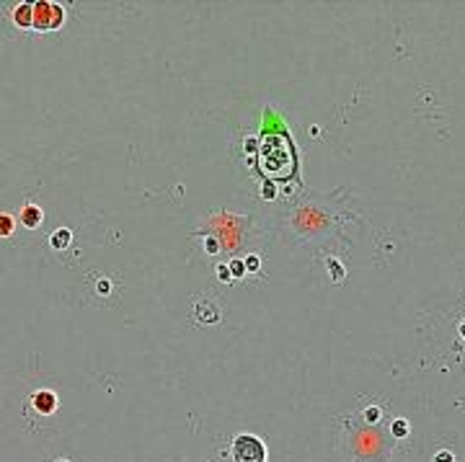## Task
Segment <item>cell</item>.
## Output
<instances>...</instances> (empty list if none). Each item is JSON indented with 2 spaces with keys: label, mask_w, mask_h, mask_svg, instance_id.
Segmentation results:
<instances>
[{
  "label": "cell",
  "mask_w": 465,
  "mask_h": 462,
  "mask_svg": "<svg viewBox=\"0 0 465 462\" xmlns=\"http://www.w3.org/2000/svg\"><path fill=\"white\" fill-rule=\"evenodd\" d=\"M13 232V217L10 215H0V238H8V235Z\"/></svg>",
  "instance_id": "52a82bcc"
},
{
  "label": "cell",
  "mask_w": 465,
  "mask_h": 462,
  "mask_svg": "<svg viewBox=\"0 0 465 462\" xmlns=\"http://www.w3.org/2000/svg\"><path fill=\"white\" fill-rule=\"evenodd\" d=\"M463 336H465V323H463Z\"/></svg>",
  "instance_id": "8fae6325"
},
{
  "label": "cell",
  "mask_w": 465,
  "mask_h": 462,
  "mask_svg": "<svg viewBox=\"0 0 465 462\" xmlns=\"http://www.w3.org/2000/svg\"><path fill=\"white\" fill-rule=\"evenodd\" d=\"M406 434H408V421H406V419H398V421H393V436L403 439Z\"/></svg>",
  "instance_id": "ba28073f"
},
{
  "label": "cell",
  "mask_w": 465,
  "mask_h": 462,
  "mask_svg": "<svg viewBox=\"0 0 465 462\" xmlns=\"http://www.w3.org/2000/svg\"><path fill=\"white\" fill-rule=\"evenodd\" d=\"M365 419H367L370 424H375V421L380 419V408H367V411H365Z\"/></svg>",
  "instance_id": "30bf717a"
},
{
  "label": "cell",
  "mask_w": 465,
  "mask_h": 462,
  "mask_svg": "<svg viewBox=\"0 0 465 462\" xmlns=\"http://www.w3.org/2000/svg\"><path fill=\"white\" fill-rule=\"evenodd\" d=\"M57 395H54L52 390H37L31 395V405H34V411L37 413H42V416H49V413H54L57 411Z\"/></svg>",
  "instance_id": "3957f363"
},
{
  "label": "cell",
  "mask_w": 465,
  "mask_h": 462,
  "mask_svg": "<svg viewBox=\"0 0 465 462\" xmlns=\"http://www.w3.org/2000/svg\"><path fill=\"white\" fill-rule=\"evenodd\" d=\"M70 245V230H54L52 232V248L54 251H62V248H67Z\"/></svg>",
  "instance_id": "8992f818"
},
{
  "label": "cell",
  "mask_w": 465,
  "mask_h": 462,
  "mask_svg": "<svg viewBox=\"0 0 465 462\" xmlns=\"http://www.w3.org/2000/svg\"><path fill=\"white\" fill-rule=\"evenodd\" d=\"M31 13H34V3H21L13 8V21L21 29H31Z\"/></svg>",
  "instance_id": "5b68a950"
},
{
  "label": "cell",
  "mask_w": 465,
  "mask_h": 462,
  "mask_svg": "<svg viewBox=\"0 0 465 462\" xmlns=\"http://www.w3.org/2000/svg\"><path fill=\"white\" fill-rule=\"evenodd\" d=\"M434 462H455V455H452L450 449H439L434 455Z\"/></svg>",
  "instance_id": "9c48e42d"
},
{
  "label": "cell",
  "mask_w": 465,
  "mask_h": 462,
  "mask_svg": "<svg viewBox=\"0 0 465 462\" xmlns=\"http://www.w3.org/2000/svg\"><path fill=\"white\" fill-rule=\"evenodd\" d=\"M233 460L235 462H266V447L258 436L241 434L233 442Z\"/></svg>",
  "instance_id": "7a4b0ae2"
},
{
  "label": "cell",
  "mask_w": 465,
  "mask_h": 462,
  "mask_svg": "<svg viewBox=\"0 0 465 462\" xmlns=\"http://www.w3.org/2000/svg\"><path fill=\"white\" fill-rule=\"evenodd\" d=\"M65 24V8L49 0L34 3V13H31V29L37 31H54Z\"/></svg>",
  "instance_id": "6da1fadb"
},
{
  "label": "cell",
  "mask_w": 465,
  "mask_h": 462,
  "mask_svg": "<svg viewBox=\"0 0 465 462\" xmlns=\"http://www.w3.org/2000/svg\"><path fill=\"white\" fill-rule=\"evenodd\" d=\"M42 220H44L42 207H37V204H24V207H21V225H24V228L34 230V228H39V225H42Z\"/></svg>",
  "instance_id": "277c9868"
}]
</instances>
